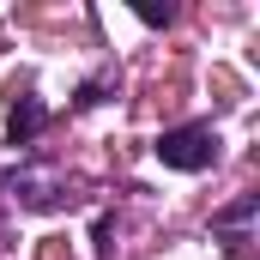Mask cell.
I'll return each mask as SVG.
<instances>
[{
  "label": "cell",
  "mask_w": 260,
  "mask_h": 260,
  "mask_svg": "<svg viewBox=\"0 0 260 260\" xmlns=\"http://www.w3.org/2000/svg\"><path fill=\"white\" fill-rule=\"evenodd\" d=\"M157 157H164V170H182V176H200V170H212V164H218V133H212V121L170 127L164 139H157Z\"/></svg>",
  "instance_id": "6da1fadb"
},
{
  "label": "cell",
  "mask_w": 260,
  "mask_h": 260,
  "mask_svg": "<svg viewBox=\"0 0 260 260\" xmlns=\"http://www.w3.org/2000/svg\"><path fill=\"white\" fill-rule=\"evenodd\" d=\"M43 121H49V109H43L37 97H18L12 115H6V139H12V145H30V139L43 133Z\"/></svg>",
  "instance_id": "7a4b0ae2"
},
{
  "label": "cell",
  "mask_w": 260,
  "mask_h": 260,
  "mask_svg": "<svg viewBox=\"0 0 260 260\" xmlns=\"http://www.w3.org/2000/svg\"><path fill=\"white\" fill-rule=\"evenodd\" d=\"M254 212H260V200H254V194H242V200H236V206H230V212H218V218H212V224H218V230L230 236V248H236V254H242V242H248L242 230L254 224Z\"/></svg>",
  "instance_id": "3957f363"
},
{
  "label": "cell",
  "mask_w": 260,
  "mask_h": 260,
  "mask_svg": "<svg viewBox=\"0 0 260 260\" xmlns=\"http://www.w3.org/2000/svg\"><path fill=\"white\" fill-rule=\"evenodd\" d=\"M12 188H18L24 206H55V182H49V176H18Z\"/></svg>",
  "instance_id": "277c9868"
}]
</instances>
